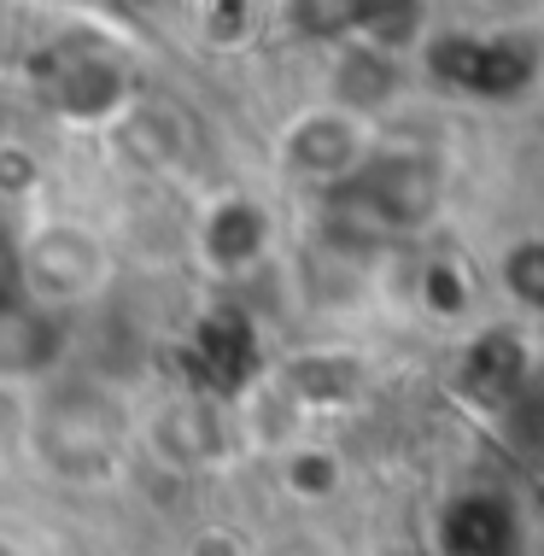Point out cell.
Returning <instances> with one entry per match:
<instances>
[{
    "label": "cell",
    "instance_id": "10",
    "mask_svg": "<svg viewBox=\"0 0 544 556\" xmlns=\"http://www.w3.org/2000/svg\"><path fill=\"white\" fill-rule=\"evenodd\" d=\"M36 188V159L18 141H0V193H29Z\"/></svg>",
    "mask_w": 544,
    "mask_h": 556
},
{
    "label": "cell",
    "instance_id": "14",
    "mask_svg": "<svg viewBox=\"0 0 544 556\" xmlns=\"http://www.w3.org/2000/svg\"><path fill=\"white\" fill-rule=\"evenodd\" d=\"M299 556H305V551H299Z\"/></svg>",
    "mask_w": 544,
    "mask_h": 556
},
{
    "label": "cell",
    "instance_id": "6",
    "mask_svg": "<svg viewBox=\"0 0 544 556\" xmlns=\"http://www.w3.org/2000/svg\"><path fill=\"white\" fill-rule=\"evenodd\" d=\"M112 147L117 159L135 164L147 176H170L193 147V129L170 100H129L124 112L112 117Z\"/></svg>",
    "mask_w": 544,
    "mask_h": 556
},
{
    "label": "cell",
    "instance_id": "7",
    "mask_svg": "<svg viewBox=\"0 0 544 556\" xmlns=\"http://www.w3.org/2000/svg\"><path fill=\"white\" fill-rule=\"evenodd\" d=\"M147 445H153V457L164 463V469H205V463H217V451H223L217 410H211L205 399L159 404L153 422H147Z\"/></svg>",
    "mask_w": 544,
    "mask_h": 556
},
{
    "label": "cell",
    "instance_id": "12",
    "mask_svg": "<svg viewBox=\"0 0 544 556\" xmlns=\"http://www.w3.org/2000/svg\"><path fill=\"white\" fill-rule=\"evenodd\" d=\"M18 428H24V416L12 410V404H7V393H0V451L12 445V433H18Z\"/></svg>",
    "mask_w": 544,
    "mask_h": 556
},
{
    "label": "cell",
    "instance_id": "11",
    "mask_svg": "<svg viewBox=\"0 0 544 556\" xmlns=\"http://www.w3.org/2000/svg\"><path fill=\"white\" fill-rule=\"evenodd\" d=\"M188 556H246V545H240L229 528H205V533H193Z\"/></svg>",
    "mask_w": 544,
    "mask_h": 556
},
{
    "label": "cell",
    "instance_id": "9",
    "mask_svg": "<svg viewBox=\"0 0 544 556\" xmlns=\"http://www.w3.org/2000/svg\"><path fill=\"white\" fill-rule=\"evenodd\" d=\"M363 12V0H293V24L311 29V36H340L352 29Z\"/></svg>",
    "mask_w": 544,
    "mask_h": 556
},
{
    "label": "cell",
    "instance_id": "2",
    "mask_svg": "<svg viewBox=\"0 0 544 556\" xmlns=\"http://www.w3.org/2000/svg\"><path fill=\"white\" fill-rule=\"evenodd\" d=\"M112 276V252L88 223H41L18 247V293L41 311L94 299Z\"/></svg>",
    "mask_w": 544,
    "mask_h": 556
},
{
    "label": "cell",
    "instance_id": "5",
    "mask_svg": "<svg viewBox=\"0 0 544 556\" xmlns=\"http://www.w3.org/2000/svg\"><path fill=\"white\" fill-rule=\"evenodd\" d=\"M65 364V317L29 305L24 293L0 299V387L41 381Z\"/></svg>",
    "mask_w": 544,
    "mask_h": 556
},
{
    "label": "cell",
    "instance_id": "3",
    "mask_svg": "<svg viewBox=\"0 0 544 556\" xmlns=\"http://www.w3.org/2000/svg\"><path fill=\"white\" fill-rule=\"evenodd\" d=\"M124 88H129L124 65L105 48H88V41H65L41 65V94L53 100V112L77 117V124H112L129 106Z\"/></svg>",
    "mask_w": 544,
    "mask_h": 556
},
{
    "label": "cell",
    "instance_id": "8",
    "mask_svg": "<svg viewBox=\"0 0 544 556\" xmlns=\"http://www.w3.org/2000/svg\"><path fill=\"white\" fill-rule=\"evenodd\" d=\"M264 240H269V229H264L258 205L252 200H223V205H211V217L200 229V252L223 269V276H235V269H246L264 252Z\"/></svg>",
    "mask_w": 544,
    "mask_h": 556
},
{
    "label": "cell",
    "instance_id": "1",
    "mask_svg": "<svg viewBox=\"0 0 544 556\" xmlns=\"http://www.w3.org/2000/svg\"><path fill=\"white\" fill-rule=\"evenodd\" d=\"M24 445L53 480L100 486L117 475L129 445V416L112 387L100 381H53L24 410Z\"/></svg>",
    "mask_w": 544,
    "mask_h": 556
},
{
    "label": "cell",
    "instance_id": "4",
    "mask_svg": "<svg viewBox=\"0 0 544 556\" xmlns=\"http://www.w3.org/2000/svg\"><path fill=\"white\" fill-rule=\"evenodd\" d=\"M287 170L311 176V182H345L363 164V117L357 112H305L281 141Z\"/></svg>",
    "mask_w": 544,
    "mask_h": 556
},
{
    "label": "cell",
    "instance_id": "13",
    "mask_svg": "<svg viewBox=\"0 0 544 556\" xmlns=\"http://www.w3.org/2000/svg\"><path fill=\"white\" fill-rule=\"evenodd\" d=\"M0 556H24V551H18V545H7V539H0Z\"/></svg>",
    "mask_w": 544,
    "mask_h": 556
}]
</instances>
